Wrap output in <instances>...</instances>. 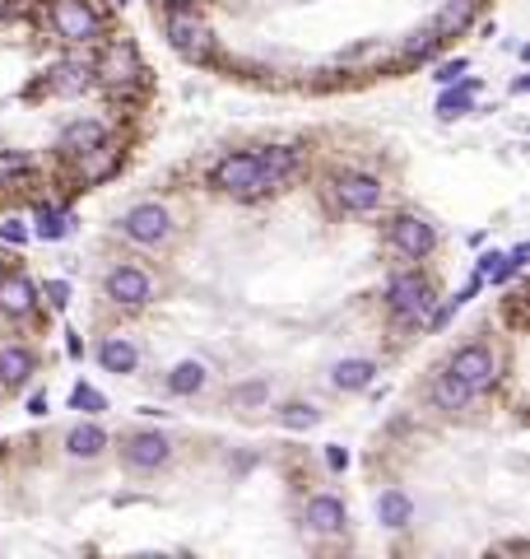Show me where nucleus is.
Returning <instances> with one entry per match:
<instances>
[{"instance_id":"9","label":"nucleus","mask_w":530,"mask_h":559,"mask_svg":"<svg viewBox=\"0 0 530 559\" xmlns=\"http://www.w3.org/2000/svg\"><path fill=\"white\" fill-rule=\"evenodd\" d=\"M108 299L121 308H145L154 299V280L140 266H117L108 271Z\"/></svg>"},{"instance_id":"3","label":"nucleus","mask_w":530,"mask_h":559,"mask_svg":"<svg viewBox=\"0 0 530 559\" xmlns=\"http://www.w3.org/2000/svg\"><path fill=\"white\" fill-rule=\"evenodd\" d=\"M121 234L131 242H140V248H158V242L172 238V215L158 201H140L121 215Z\"/></svg>"},{"instance_id":"21","label":"nucleus","mask_w":530,"mask_h":559,"mask_svg":"<svg viewBox=\"0 0 530 559\" xmlns=\"http://www.w3.org/2000/svg\"><path fill=\"white\" fill-rule=\"evenodd\" d=\"M108 448V433H103L98 425H75L65 439V452L70 457H98V452Z\"/></svg>"},{"instance_id":"11","label":"nucleus","mask_w":530,"mask_h":559,"mask_svg":"<svg viewBox=\"0 0 530 559\" xmlns=\"http://www.w3.org/2000/svg\"><path fill=\"white\" fill-rule=\"evenodd\" d=\"M98 75L108 80V84H131V80L140 75L135 47H131V43H112L108 51H103V61H98Z\"/></svg>"},{"instance_id":"16","label":"nucleus","mask_w":530,"mask_h":559,"mask_svg":"<svg viewBox=\"0 0 530 559\" xmlns=\"http://www.w3.org/2000/svg\"><path fill=\"white\" fill-rule=\"evenodd\" d=\"M98 364L108 373H135V364H140V349L127 341V336H108L98 345Z\"/></svg>"},{"instance_id":"24","label":"nucleus","mask_w":530,"mask_h":559,"mask_svg":"<svg viewBox=\"0 0 530 559\" xmlns=\"http://www.w3.org/2000/svg\"><path fill=\"white\" fill-rule=\"evenodd\" d=\"M470 108H474V80H466L461 90H447V94L437 98V117H447V121L451 117H466Z\"/></svg>"},{"instance_id":"25","label":"nucleus","mask_w":530,"mask_h":559,"mask_svg":"<svg viewBox=\"0 0 530 559\" xmlns=\"http://www.w3.org/2000/svg\"><path fill=\"white\" fill-rule=\"evenodd\" d=\"M279 425H285V429H316V425H322V411L303 406V401H289V406L279 411Z\"/></svg>"},{"instance_id":"15","label":"nucleus","mask_w":530,"mask_h":559,"mask_svg":"<svg viewBox=\"0 0 530 559\" xmlns=\"http://www.w3.org/2000/svg\"><path fill=\"white\" fill-rule=\"evenodd\" d=\"M108 145V131L98 127V121H75V127L61 131V150L65 154H98Z\"/></svg>"},{"instance_id":"4","label":"nucleus","mask_w":530,"mask_h":559,"mask_svg":"<svg viewBox=\"0 0 530 559\" xmlns=\"http://www.w3.org/2000/svg\"><path fill=\"white\" fill-rule=\"evenodd\" d=\"M209 182H215L224 197H261L265 182H261V164L256 154H228V159L215 164V173H209Z\"/></svg>"},{"instance_id":"8","label":"nucleus","mask_w":530,"mask_h":559,"mask_svg":"<svg viewBox=\"0 0 530 559\" xmlns=\"http://www.w3.org/2000/svg\"><path fill=\"white\" fill-rule=\"evenodd\" d=\"M335 201L353 210V215H368V210L382 205V182L373 173H340V178H335Z\"/></svg>"},{"instance_id":"10","label":"nucleus","mask_w":530,"mask_h":559,"mask_svg":"<svg viewBox=\"0 0 530 559\" xmlns=\"http://www.w3.org/2000/svg\"><path fill=\"white\" fill-rule=\"evenodd\" d=\"M121 457H127L131 471H158V466H168L172 443L164 439V433L145 429V433H131V439L121 443Z\"/></svg>"},{"instance_id":"29","label":"nucleus","mask_w":530,"mask_h":559,"mask_svg":"<svg viewBox=\"0 0 530 559\" xmlns=\"http://www.w3.org/2000/svg\"><path fill=\"white\" fill-rule=\"evenodd\" d=\"M437 43H442V38L429 28V33H419V38H414L410 47H405V51H410V57H433V47H437Z\"/></svg>"},{"instance_id":"2","label":"nucleus","mask_w":530,"mask_h":559,"mask_svg":"<svg viewBox=\"0 0 530 559\" xmlns=\"http://www.w3.org/2000/svg\"><path fill=\"white\" fill-rule=\"evenodd\" d=\"M47 20H51V28H57L61 43H94L98 28H103L88 0H51Z\"/></svg>"},{"instance_id":"6","label":"nucleus","mask_w":530,"mask_h":559,"mask_svg":"<svg viewBox=\"0 0 530 559\" xmlns=\"http://www.w3.org/2000/svg\"><path fill=\"white\" fill-rule=\"evenodd\" d=\"M168 43H172V51H182L186 61H205L209 57V28H205V20H196L191 10H172L168 14Z\"/></svg>"},{"instance_id":"31","label":"nucleus","mask_w":530,"mask_h":559,"mask_svg":"<svg viewBox=\"0 0 530 559\" xmlns=\"http://www.w3.org/2000/svg\"><path fill=\"white\" fill-rule=\"evenodd\" d=\"M0 238H5V242H24V238H28V229H24L20 219H5V224H0Z\"/></svg>"},{"instance_id":"7","label":"nucleus","mask_w":530,"mask_h":559,"mask_svg":"<svg viewBox=\"0 0 530 559\" xmlns=\"http://www.w3.org/2000/svg\"><path fill=\"white\" fill-rule=\"evenodd\" d=\"M386 238H392V248H396L400 257H410V261L429 257V252H433V242H437L433 224L423 219V215H396L392 224H386Z\"/></svg>"},{"instance_id":"14","label":"nucleus","mask_w":530,"mask_h":559,"mask_svg":"<svg viewBox=\"0 0 530 559\" xmlns=\"http://www.w3.org/2000/svg\"><path fill=\"white\" fill-rule=\"evenodd\" d=\"M256 164H261V182H265V191H270V187H285L293 173H298V150H261V154H256Z\"/></svg>"},{"instance_id":"5","label":"nucleus","mask_w":530,"mask_h":559,"mask_svg":"<svg viewBox=\"0 0 530 559\" xmlns=\"http://www.w3.org/2000/svg\"><path fill=\"white\" fill-rule=\"evenodd\" d=\"M386 308H392L396 318L414 322V318H423V312L433 308V285L423 275H414V271L392 275V285H386Z\"/></svg>"},{"instance_id":"26","label":"nucleus","mask_w":530,"mask_h":559,"mask_svg":"<svg viewBox=\"0 0 530 559\" xmlns=\"http://www.w3.org/2000/svg\"><path fill=\"white\" fill-rule=\"evenodd\" d=\"M38 238H47V242H57V238H65L70 234V219L65 215H57V210H43L38 215V229H33Z\"/></svg>"},{"instance_id":"20","label":"nucleus","mask_w":530,"mask_h":559,"mask_svg":"<svg viewBox=\"0 0 530 559\" xmlns=\"http://www.w3.org/2000/svg\"><path fill=\"white\" fill-rule=\"evenodd\" d=\"M205 388V364L201 359H182L177 369L168 373V392L172 396H196Z\"/></svg>"},{"instance_id":"12","label":"nucleus","mask_w":530,"mask_h":559,"mask_svg":"<svg viewBox=\"0 0 530 559\" xmlns=\"http://www.w3.org/2000/svg\"><path fill=\"white\" fill-rule=\"evenodd\" d=\"M303 522L312 532H322V536H330V532H345V522H349V513H345V503L340 499H330V495H322V499H312L308 503V513H303Z\"/></svg>"},{"instance_id":"17","label":"nucleus","mask_w":530,"mask_h":559,"mask_svg":"<svg viewBox=\"0 0 530 559\" xmlns=\"http://www.w3.org/2000/svg\"><path fill=\"white\" fill-rule=\"evenodd\" d=\"M373 378H377V364H373V359H340V364L330 369V382H335L340 392H363Z\"/></svg>"},{"instance_id":"27","label":"nucleus","mask_w":530,"mask_h":559,"mask_svg":"<svg viewBox=\"0 0 530 559\" xmlns=\"http://www.w3.org/2000/svg\"><path fill=\"white\" fill-rule=\"evenodd\" d=\"M70 406H75V411H88V415H94V411H103V406H108V401H103V392H94V388H88V382H80V388H75V392H70Z\"/></svg>"},{"instance_id":"18","label":"nucleus","mask_w":530,"mask_h":559,"mask_svg":"<svg viewBox=\"0 0 530 559\" xmlns=\"http://www.w3.org/2000/svg\"><path fill=\"white\" fill-rule=\"evenodd\" d=\"M410 518H414L410 495H400V489H386V495L377 499V522H382V527L400 532V527H410Z\"/></svg>"},{"instance_id":"28","label":"nucleus","mask_w":530,"mask_h":559,"mask_svg":"<svg viewBox=\"0 0 530 559\" xmlns=\"http://www.w3.org/2000/svg\"><path fill=\"white\" fill-rule=\"evenodd\" d=\"M461 75H466V61H461V57H456V61H442L433 80H437V84H456V80H461Z\"/></svg>"},{"instance_id":"30","label":"nucleus","mask_w":530,"mask_h":559,"mask_svg":"<svg viewBox=\"0 0 530 559\" xmlns=\"http://www.w3.org/2000/svg\"><path fill=\"white\" fill-rule=\"evenodd\" d=\"M47 299H51V308H65V304H70V285H65V280H51V285H47Z\"/></svg>"},{"instance_id":"33","label":"nucleus","mask_w":530,"mask_h":559,"mask_svg":"<svg viewBox=\"0 0 530 559\" xmlns=\"http://www.w3.org/2000/svg\"><path fill=\"white\" fill-rule=\"evenodd\" d=\"M28 415H47V396H33L28 401Z\"/></svg>"},{"instance_id":"32","label":"nucleus","mask_w":530,"mask_h":559,"mask_svg":"<svg viewBox=\"0 0 530 559\" xmlns=\"http://www.w3.org/2000/svg\"><path fill=\"white\" fill-rule=\"evenodd\" d=\"M326 466H330V471H345V466H349V452H345V448H326Z\"/></svg>"},{"instance_id":"1","label":"nucleus","mask_w":530,"mask_h":559,"mask_svg":"<svg viewBox=\"0 0 530 559\" xmlns=\"http://www.w3.org/2000/svg\"><path fill=\"white\" fill-rule=\"evenodd\" d=\"M498 378V359L489 345H466L442 364V373L433 378V401L442 411H466L474 396H484Z\"/></svg>"},{"instance_id":"23","label":"nucleus","mask_w":530,"mask_h":559,"mask_svg":"<svg viewBox=\"0 0 530 559\" xmlns=\"http://www.w3.org/2000/svg\"><path fill=\"white\" fill-rule=\"evenodd\" d=\"M88 75H94V70L88 66H80V61H61L57 70H51V94H80L84 84H88Z\"/></svg>"},{"instance_id":"13","label":"nucleus","mask_w":530,"mask_h":559,"mask_svg":"<svg viewBox=\"0 0 530 559\" xmlns=\"http://www.w3.org/2000/svg\"><path fill=\"white\" fill-rule=\"evenodd\" d=\"M33 378V355L24 345H0V388L20 392L24 382Z\"/></svg>"},{"instance_id":"22","label":"nucleus","mask_w":530,"mask_h":559,"mask_svg":"<svg viewBox=\"0 0 530 559\" xmlns=\"http://www.w3.org/2000/svg\"><path fill=\"white\" fill-rule=\"evenodd\" d=\"M470 14H474V0H447L433 20V33L437 38H451V33H461L470 24Z\"/></svg>"},{"instance_id":"19","label":"nucleus","mask_w":530,"mask_h":559,"mask_svg":"<svg viewBox=\"0 0 530 559\" xmlns=\"http://www.w3.org/2000/svg\"><path fill=\"white\" fill-rule=\"evenodd\" d=\"M33 308V285L24 275H5L0 280V312H10V318H24Z\"/></svg>"},{"instance_id":"34","label":"nucleus","mask_w":530,"mask_h":559,"mask_svg":"<svg viewBox=\"0 0 530 559\" xmlns=\"http://www.w3.org/2000/svg\"><path fill=\"white\" fill-rule=\"evenodd\" d=\"M168 5H172V10H191V0H168Z\"/></svg>"}]
</instances>
